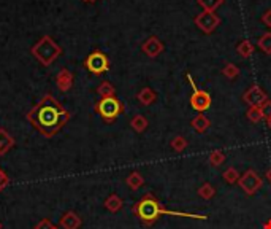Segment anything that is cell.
<instances>
[{
	"instance_id": "1",
	"label": "cell",
	"mask_w": 271,
	"mask_h": 229,
	"mask_svg": "<svg viewBox=\"0 0 271 229\" xmlns=\"http://www.w3.org/2000/svg\"><path fill=\"white\" fill-rule=\"evenodd\" d=\"M68 118H70V114L57 104V100L53 96H45L33 107V110L29 113V121L46 137H53L54 134L59 132L67 124Z\"/></svg>"
},
{
	"instance_id": "2",
	"label": "cell",
	"mask_w": 271,
	"mask_h": 229,
	"mask_svg": "<svg viewBox=\"0 0 271 229\" xmlns=\"http://www.w3.org/2000/svg\"><path fill=\"white\" fill-rule=\"evenodd\" d=\"M134 213L140 218V221L145 226H152L162 215L178 216V218H190V220H200L206 221L208 215H198V213H189V212H178V210H166L162 207L160 200L154 196L152 193H146L138 202L134 205Z\"/></svg>"
},
{
	"instance_id": "3",
	"label": "cell",
	"mask_w": 271,
	"mask_h": 229,
	"mask_svg": "<svg viewBox=\"0 0 271 229\" xmlns=\"http://www.w3.org/2000/svg\"><path fill=\"white\" fill-rule=\"evenodd\" d=\"M95 112L105 119L106 123H113L120 113L124 112V105L119 99L114 96L111 97H103V99L95 105Z\"/></svg>"
},
{
	"instance_id": "4",
	"label": "cell",
	"mask_w": 271,
	"mask_h": 229,
	"mask_svg": "<svg viewBox=\"0 0 271 229\" xmlns=\"http://www.w3.org/2000/svg\"><path fill=\"white\" fill-rule=\"evenodd\" d=\"M238 185L241 188V191H243L246 196H254V194H256L262 188L263 179L254 169H249V170H246L244 174L240 177Z\"/></svg>"
},
{
	"instance_id": "5",
	"label": "cell",
	"mask_w": 271,
	"mask_h": 229,
	"mask_svg": "<svg viewBox=\"0 0 271 229\" xmlns=\"http://www.w3.org/2000/svg\"><path fill=\"white\" fill-rule=\"evenodd\" d=\"M195 26L203 33H212L216 29L221 26V18L214 13V11H201L194 18Z\"/></svg>"
},
{
	"instance_id": "6",
	"label": "cell",
	"mask_w": 271,
	"mask_h": 229,
	"mask_svg": "<svg viewBox=\"0 0 271 229\" xmlns=\"http://www.w3.org/2000/svg\"><path fill=\"white\" fill-rule=\"evenodd\" d=\"M86 67H88V70L95 73V75H100V73L106 72L109 68V61L108 57L100 53V51H94L88 59H86Z\"/></svg>"
},
{
	"instance_id": "7",
	"label": "cell",
	"mask_w": 271,
	"mask_h": 229,
	"mask_svg": "<svg viewBox=\"0 0 271 229\" xmlns=\"http://www.w3.org/2000/svg\"><path fill=\"white\" fill-rule=\"evenodd\" d=\"M267 100H268V94L258 84H252L243 94V102L247 107H260Z\"/></svg>"
},
{
	"instance_id": "8",
	"label": "cell",
	"mask_w": 271,
	"mask_h": 229,
	"mask_svg": "<svg viewBox=\"0 0 271 229\" xmlns=\"http://www.w3.org/2000/svg\"><path fill=\"white\" fill-rule=\"evenodd\" d=\"M211 102L212 99L210 93H206L203 89L192 91V96H190V107H192L194 110H197L198 113H203L208 110L211 107Z\"/></svg>"
},
{
	"instance_id": "9",
	"label": "cell",
	"mask_w": 271,
	"mask_h": 229,
	"mask_svg": "<svg viewBox=\"0 0 271 229\" xmlns=\"http://www.w3.org/2000/svg\"><path fill=\"white\" fill-rule=\"evenodd\" d=\"M164 49H165V45L164 42L160 40L157 35H151L145 43L141 45V51L145 53L148 57H157L164 53Z\"/></svg>"
},
{
	"instance_id": "10",
	"label": "cell",
	"mask_w": 271,
	"mask_h": 229,
	"mask_svg": "<svg viewBox=\"0 0 271 229\" xmlns=\"http://www.w3.org/2000/svg\"><path fill=\"white\" fill-rule=\"evenodd\" d=\"M83 225V220H81V216H79L76 212H73V210H68L65 212L62 216H60V220H59V226L62 229H79Z\"/></svg>"
},
{
	"instance_id": "11",
	"label": "cell",
	"mask_w": 271,
	"mask_h": 229,
	"mask_svg": "<svg viewBox=\"0 0 271 229\" xmlns=\"http://www.w3.org/2000/svg\"><path fill=\"white\" fill-rule=\"evenodd\" d=\"M190 128H192L197 134H205L206 131L211 128V119L208 116H205L203 113H200L190 121Z\"/></svg>"
},
{
	"instance_id": "12",
	"label": "cell",
	"mask_w": 271,
	"mask_h": 229,
	"mask_svg": "<svg viewBox=\"0 0 271 229\" xmlns=\"http://www.w3.org/2000/svg\"><path fill=\"white\" fill-rule=\"evenodd\" d=\"M136 99H138V102H140L141 105L149 107V105H152L155 100H157V94H155V91L152 88L146 86V88H143L140 93L136 94Z\"/></svg>"
},
{
	"instance_id": "13",
	"label": "cell",
	"mask_w": 271,
	"mask_h": 229,
	"mask_svg": "<svg viewBox=\"0 0 271 229\" xmlns=\"http://www.w3.org/2000/svg\"><path fill=\"white\" fill-rule=\"evenodd\" d=\"M103 205H105V209L108 212H111V213H116V212H119L120 209L124 207V200H122V197H119L116 193H113V194H109V196L105 199Z\"/></svg>"
},
{
	"instance_id": "14",
	"label": "cell",
	"mask_w": 271,
	"mask_h": 229,
	"mask_svg": "<svg viewBox=\"0 0 271 229\" xmlns=\"http://www.w3.org/2000/svg\"><path fill=\"white\" fill-rule=\"evenodd\" d=\"M125 185L129 186L132 191H138L143 185H145V179H143V175L138 170H134V172H130V174L127 175Z\"/></svg>"
},
{
	"instance_id": "15",
	"label": "cell",
	"mask_w": 271,
	"mask_h": 229,
	"mask_svg": "<svg viewBox=\"0 0 271 229\" xmlns=\"http://www.w3.org/2000/svg\"><path fill=\"white\" fill-rule=\"evenodd\" d=\"M236 53H238L243 59H249L254 54V45L251 40H241V42L236 45Z\"/></svg>"
},
{
	"instance_id": "16",
	"label": "cell",
	"mask_w": 271,
	"mask_h": 229,
	"mask_svg": "<svg viewBox=\"0 0 271 229\" xmlns=\"http://www.w3.org/2000/svg\"><path fill=\"white\" fill-rule=\"evenodd\" d=\"M148 124H149L148 119H146V116H143V114H135V116L130 119V128L138 134L145 132V131L148 129Z\"/></svg>"
},
{
	"instance_id": "17",
	"label": "cell",
	"mask_w": 271,
	"mask_h": 229,
	"mask_svg": "<svg viewBox=\"0 0 271 229\" xmlns=\"http://www.w3.org/2000/svg\"><path fill=\"white\" fill-rule=\"evenodd\" d=\"M13 147H15L13 137H10L5 131H0V154L8 153Z\"/></svg>"
},
{
	"instance_id": "18",
	"label": "cell",
	"mask_w": 271,
	"mask_h": 229,
	"mask_svg": "<svg viewBox=\"0 0 271 229\" xmlns=\"http://www.w3.org/2000/svg\"><path fill=\"white\" fill-rule=\"evenodd\" d=\"M170 147H171V150H175L176 153H182L186 148L189 147V142L186 137H182V135H175L171 139L170 142Z\"/></svg>"
},
{
	"instance_id": "19",
	"label": "cell",
	"mask_w": 271,
	"mask_h": 229,
	"mask_svg": "<svg viewBox=\"0 0 271 229\" xmlns=\"http://www.w3.org/2000/svg\"><path fill=\"white\" fill-rule=\"evenodd\" d=\"M226 153L221 151V150H214V151H211L210 153V156H208V163L212 165V167H221V165L226 163Z\"/></svg>"
},
{
	"instance_id": "20",
	"label": "cell",
	"mask_w": 271,
	"mask_h": 229,
	"mask_svg": "<svg viewBox=\"0 0 271 229\" xmlns=\"http://www.w3.org/2000/svg\"><path fill=\"white\" fill-rule=\"evenodd\" d=\"M257 47L260 48L265 54H271V32H265L258 37Z\"/></svg>"
},
{
	"instance_id": "21",
	"label": "cell",
	"mask_w": 271,
	"mask_h": 229,
	"mask_svg": "<svg viewBox=\"0 0 271 229\" xmlns=\"http://www.w3.org/2000/svg\"><path fill=\"white\" fill-rule=\"evenodd\" d=\"M198 196L201 199H205V200H210V199H212V197L216 196V188L212 186L211 183L205 181L203 185L198 188Z\"/></svg>"
},
{
	"instance_id": "22",
	"label": "cell",
	"mask_w": 271,
	"mask_h": 229,
	"mask_svg": "<svg viewBox=\"0 0 271 229\" xmlns=\"http://www.w3.org/2000/svg\"><path fill=\"white\" fill-rule=\"evenodd\" d=\"M240 67H236L235 64H232V62H226V65L222 67V75L226 77L227 80H235L240 77Z\"/></svg>"
},
{
	"instance_id": "23",
	"label": "cell",
	"mask_w": 271,
	"mask_h": 229,
	"mask_svg": "<svg viewBox=\"0 0 271 229\" xmlns=\"http://www.w3.org/2000/svg\"><path fill=\"white\" fill-rule=\"evenodd\" d=\"M240 177H241L240 172L235 167H228V169L224 170V174H222V179L226 180V183H228V185H235V183H238Z\"/></svg>"
},
{
	"instance_id": "24",
	"label": "cell",
	"mask_w": 271,
	"mask_h": 229,
	"mask_svg": "<svg viewBox=\"0 0 271 229\" xmlns=\"http://www.w3.org/2000/svg\"><path fill=\"white\" fill-rule=\"evenodd\" d=\"M246 118L249 119L251 123H254V124L260 123L262 119H263L262 112H260V107H249V108H247V112H246Z\"/></svg>"
},
{
	"instance_id": "25",
	"label": "cell",
	"mask_w": 271,
	"mask_h": 229,
	"mask_svg": "<svg viewBox=\"0 0 271 229\" xmlns=\"http://www.w3.org/2000/svg\"><path fill=\"white\" fill-rule=\"evenodd\" d=\"M197 3L205 11H214L224 3V0H197Z\"/></svg>"
},
{
	"instance_id": "26",
	"label": "cell",
	"mask_w": 271,
	"mask_h": 229,
	"mask_svg": "<svg viewBox=\"0 0 271 229\" xmlns=\"http://www.w3.org/2000/svg\"><path fill=\"white\" fill-rule=\"evenodd\" d=\"M99 94L102 96V99H103V97H111V96H114V88H113V84L108 83V82H103V83L99 86Z\"/></svg>"
},
{
	"instance_id": "27",
	"label": "cell",
	"mask_w": 271,
	"mask_h": 229,
	"mask_svg": "<svg viewBox=\"0 0 271 229\" xmlns=\"http://www.w3.org/2000/svg\"><path fill=\"white\" fill-rule=\"evenodd\" d=\"M70 84H72V75L68 72H62L59 75V86L63 91H67L70 88Z\"/></svg>"
},
{
	"instance_id": "28",
	"label": "cell",
	"mask_w": 271,
	"mask_h": 229,
	"mask_svg": "<svg viewBox=\"0 0 271 229\" xmlns=\"http://www.w3.org/2000/svg\"><path fill=\"white\" fill-rule=\"evenodd\" d=\"M260 112H262V116L265 121L271 118V99H268L267 102H263V104L260 105Z\"/></svg>"
},
{
	"instance_id": "29",
	"label": "cell",
	"mask_w": 271,
	"mask_h": 229,
	"mask_svg": "<svg viewBox=\"0 0 271 229\" xmlns=\"http://www.w3.org/2000/svg\"><path fill=\"white\" fill-rule=\"evenodd\" d=\"M8 185H10V179H8V175L5 174L2 167H0V193H2Z\"/></svg>"
},
{
	"instance_id": "30",
	"label": "cell",
	"mask_w": 271,
	"mask_h": 229,
	"mask_svg": "<svg viewBox=\"0 0 271 229\" xmlns=\"http://www.w3.org/2000/svg\"><path fill=\"white\" fill-rule=\"evenodd\" d=\"M35 229H54V225H53V221H51V220L43 218V220H40L37 223Z\"/></svg>"
},
{
	"instance_id": "31",
	"label": "cell",
	"mask_w": 271,
	"mask_h": 229,
	"mask_svg": "<svg viewBox=\"0 0 271 229\" xmlns=\"http://www.w3.org/2000/svg\"><path fill=\"white\" fill-rule=\"evenodd\" d=\"M260 21H262L267 27H271V10H267V11H265V13L262 15Z\"/></svg>"
},
{
	"instance_id": "32",
	"label": "cell",
	"mask_w": 271,
	"mask_h": 229,
	"mask_svg": "<svg viewBox=\"0 0 271 229\" xmlns=\"http://www.w3.org/2000/svg\"><path fill=\"white\" fill-rule=\"evenodd\" d=\"M265 179H267V180H268V183L271 185V167L267 170V174H265Z\"/></svg>"
},
{
	"instance_id": "33",
	"label": "cell",
	"mask_w": 271,
	"mask_h": 229,
	"mask_svg": "<svg viewBox=\"0 0 271 229\" xmlns=\"http://www.w3.org/2000/svg\"><path fill=\"white\" fill-rule=\"evenodd\" d=\"M263 229H271V220H267L263 223Z\"/></svg>"
},
{
	"instance_id": "34",
	"label": "cell",
	"mask_w": 271,
	"mask_h": 229,
	"mask_svg": "<svg viewBox=\"0 0 271 229\" xmlns=\"http://www.w3.org/2000/svg\"><path fill=\"white\" fill-rule=\"evenodd\" d=\"M267 128L271 131V118H270V119H267Z\"/></svg>"
},
{
	"instance_id": "35",
	"label": "cell",
	"mask_w": 271,
	"mask_h": 229,
	"mask_svg": "<svg viewBox=\"0 0 271 229\" xmlns=\"http://www.w3.org/2000/svg\"><path fill=\"white\" fill-rule=\"evenodd\" d=\"M54 229H60V228H57V226H54Z\"/></svg>"
},
{
	"instance_id": "36",
	"label": "cell",
	"mask_w": 271,
	"mask_h": 229,
	"mask_svg": "<svg viewBox=\"0 0 271 229\" xmlns=\"http://www.w3.org/2000/svg\"><path fill=\"white\" fill-rule=\"evenodd\" d=\"M0 229H2V223H0Z\"/></svg>"
}]
</instances>
